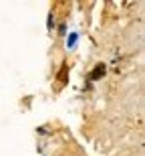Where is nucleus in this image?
I'll list each match as a JSON object with an SVG mask.
<instances>
[{"label":"nucleus","mask_w":145,"mask_h":156,"mask_svg":"<svg viewBox=\"0 0 145 156\" xmlns=\"http://www.w3.org/2000/svg\"><path fill=\"white\" fill-rule=\"evenodd\" d=\"M103 75H105V65H97L95 71L91 73V79H101Z\"/></svg>","instance_id":"1"},{"label":"nucleus","mask_w":145,"mask_h":156,"mask_svg":"<svg viewBox=\"0 0 145 156\" xmlns=\"http://www.w3.org/2000/svg\"><path fill=\"white\" fill-rule=\"evenodd\" d=\"M58 79H61V81H64V79H67V65H64L63 69H61V73H58Z\"/></svg>","instance_id":"2"}]
</instances>
